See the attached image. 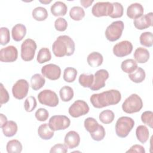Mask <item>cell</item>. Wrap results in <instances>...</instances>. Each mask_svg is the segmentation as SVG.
Returning a JSON list of instances; mask_svg holds the SVG:
<instances>
[{
  "label": "cell",
  "instance_id": "1",
  "mask_svg": "<svg viewBox=\"0 0 153 153\" xmlns=\"http://www.w3.org/2000/svg\"><path fill=\"white\" fill-rule=\"evenodd\" d=\"M121 99V93L117 90H109L100 93L93 94L90 100L96 108H102L110 105L118 104Z\"/></svg>",
  "mask_w": 153,
  "mask_h": 153
},
{
  "label": "cell",
  "instance_id": "2",
  "mask_svg": "<svg viewBox=\"0 0 153 153\" xmlns=\"http://www.w3.org/2000/svg\"><path fill=\"white\" fill-rule=\"evenodd\" d=\"M75 47V42L70 36L60 35L53 43L52 51L56 57L70 56L74 54Z\"/></svg>",
  "mask_w": 153,
  "mask_h": 153
},
{
  "label": "cell",
  "instance_id": "3",
  "mask_svg": "<svg viewBox=\"0 0 153 153\" xmlns=\"http://www.w3.org/2000/svg\"><path fill=\"white\" fill-rule=\"evenodd\" d=\"M134 126V120L128 117H120L115 124V133L117 135L124 138L128 136Z\"/></svg>",
  "mask_w": 153,
  "mask_h": 153
},
{
  "label": "cell",
  "instance_id": "4",
  "mask_svg": "<svg viewBox=\"0 0 153 153\" xmlns=\"http://www.w3.org/2000/svg\"><path fill=\"white\" fill-rule=\"evenodd\" d=\"M143 107L142 99L137 94H132L129 96L123 102L122 109L127 114H133L139 112Z\"/></svg>",
  "mask_w": 153,
  "mask_h": 153
},
{
  "label": "cell",
  "instance_id": "5",
  "mask_svg": "<svg viewBox=\"0 0 153 153\" xmlns=\"http://www.w3.org/2000/svg\"><path fill=\"white\" fill-rule=\"evenodd\" d=\"M124 28V24L123 21L113 22L106 29L105 33L106 38L111 42L118 40L121 36Z\"/></svg>",
  "mask_w": 153,
  "mask_h": 153
},
{
  "label": "cell",
  "instance_id": "6",
  "mask_svg": "<svg viewBox=\"0 0 153 153\" xmlns=\"http://www.w3.org/2000/svg\"><path fill=\"white\" fill-rule=\"evenodd\" d=\"M37 45L32 39H25L21 45V57L26 62L31 61L35 56Z\"/></svg>",
  "mask_w": 153,
  "mask_h": 153
},
{
  "label": "cell",
  "instance_id": "7",
  "mask_svg": "<svg viewBox=\"0 0 153 153\" xmlns=\"http://www.w3.org/2000/svg\"><path fill=\"white\" fill-rule=\"evenodd\" d=\"M40 103L50 107H56L59 104V98L56 93L51 90H44L38 94Z\"/></svg>",
  "mask_w": 153,
  "mask_h": 153
},
{
  "label": "cell",
  "instance_id": "8",
  "mask_svg": "<svg viewBox=\"0 0 153 153\" xmlns=\"http://www.w3.org/2000/svg\"><path fill=\"white\" fill-rule=\"evenodd\" d=\"M71 124L69 118L62 115L52 116L48 121L49 127L54 131L65 130L68 128Z\"/></svg>",
  "mask_w": 153,
  "mask_h": 153
},
{
  "label": "cell",
  "instance_id": "9",
  "mask_svg": "<svg viewBox=\"0 0 153 153\" xmlns=\"http://www.w3.org/2000/svg\"><path fill=\"white\" fill-rule=\"evenodd\" d=\"M89 106L84 100H75L69 108L68 112L74 118H78L87 114L89 112Z\"/></svg>",
  "mask_w": 153,
  "mask_h": 153
},
{
  "label": "cell",
  "instance_id": "10",
  "mask_svg": "<svg viewBox=\"0 0 153 153\" xmlns=\"http://www.w3.org/2000/svg\"><path fill=\"white\" fill-rule=\"evenodd\" d=\"M113 10L112 3L109 2H97L91 8L92 14L97 17L109 16Z\"/></svg>",
  "mask_w": 153,
  "mask_h": 153
},
{
  "label": "cell",
  "instance_id": "11",
  "mask_svg": "<svg viewBox=\"0 0 153 153\" xmlns=\"http://www.w3.org/2000/svg\"><path fill=\"white\" fill-rule=\"evenodd\" d=\"M29 85L28 82L24 79H20L16 81L12 88V93L13 96L19 100L25 97L29 91Z\"/></svg>",
  "mask_w": 153,
  "mask_h": 153
},
{
  "label": "cell",
  "instance_id": "12",
  "mask_svg": "<svg viewBox=\"0 0 153 153\" xmlns=\"http://www.w3.org/2000/svg\"><path fill=\"white\" fill-rule=\"evenodd\" d=\"M133 50L131 42L125 40L116 44L113 47V53L118 57H123L130 54Z\"/></svg>",
  "mask_w": 153,
  "mask_h": 153
},
{
  "label": "cell",
  "instance_id": "13",
  "mask_svg": "<svg viewBox=\"0 0 153 153\" xmlns=\"http://www.w3.org/2000/svg\"><path fill=\"white\" fill-rule=\"evenodd\" d=\"M109 78V73L105 69H100L94 75V82L90 88L93 91H97L105 86V82Z\"/></svg>",
  "mask_w": 153,
  "mask_h": 153
},
{
  "label": "cell",
  "instance_id": "14",
  "mask_svg": "<svg viewBox=\"0 0 153 153\" xmlns=\"http://www.w3.org/2000/svg\"><path fill=\"white\" fill-rule=\"evenodd\" d=\"M18 57V51L16 47L9 45L0 50V60L2 62H13Z\"/></svg>",
  "mask_w": 153,
  "mask_h": 153
},
{
  "label": "cell",
  "instance_id": "15",
  "mask_svg": "<svg viewBox=\"0 0 153 153\" xmlns=\"http://www.w3.org/2000/svg\"><path fill=\"white\" fill-rule=\"evenodd\" d=\"M41 73L44 76L50 80H57L60 76L61 69L57 65L50 63L41 68Z\"/></svg>",
  "mask_w": 153,
  "mask_h": 153
},
{
  "label": "cell",
  "instance_id": "16",
  "mask_svg": "<svg viewBox=\"0 0 153 153\" xmlns=\"http://www.w3.org/2000/svg\"><path fill=\"white\" fill-rule=\"evenodd\" d=\"M153 13L150 12L145 15L136 19L133 21L134 27L139 30L147 29L152 26Z\"/></svg>",
  "mask_w": 153,
  "mask_h": 153
},
{
  "label": "cell",
  "instance_id": "17",
  "mask_svg": "<svg viewBox=\"0 0 153 153\" xmlns=\"http://www.w3.org/2000/svg\"><path fill=\"white\" fill-rule=\"evenodd\" d=\"M65 146L69 149L77 147L80 143V136L75 131H69L66 133L64 139Z\"/></svg>",
  "mask_w": 153,
  "mask_h": 153
},
{
  "label": "cell",
  "instance_id": "18",
  "mask_svg": "<svg viewBox=\"0 0 153 153\" xmlns=\"http://www.w3.org/2000/svg\"><path fill=\"white\" fill-rule=\"evenodd\" d=\"M144 9L140 3L135 2L130 4L127 9V16L132 19H137L143 16Z\"/></svg>",
  "mask_w": 153,
  "mask_h": 153
},
{
  "label": "cell",
  "instance_id": "19",
  "mask_svg": "<svg viewBox=\"0 0 153 153\" xmlns=\"http://www.w3.org/2000/svg\"><path fill=\"white\" fill-rule=\"evenodd\" d=\"M26 33V26L21 23H18L14 25L11 30L13 39L15 41H20L25 36Z\"/></svg>",
  "mask_w": 153,
  "mask_h": 153
},
{
  "label": "cell",
  "instance_id": "20",
  "mask_svg": "<svg viewBox=\"0 0 153 153\" xmlns=\"http://www.w3.org/2000/svg\"><path fill=\"white\" fill-rule=\"evenodd\" d=\"M68 7L67 5L62 1L55 2L50 8L51 14L56 17L63 16L67 13Z\"/></svg>",
  "mask_w": 153,
  "mask_h": 153
},
{
  "label": "cell",
  "instance_id": "21",
  "mask_svg": "<svg viewBox=\"0 0 153 153\" xmlns=\"http://www.w3.org/2000/svg\"><path fill=\"white\" fill-rule=\"evenodd\" d=\"M149 51L143 47L137 48L134 53L133 56L135 61L139 63H145L149 59Z\"/></svg>",
  "mask_w": 153,
  "mask_h": 153
},
{
  "label": "cell",
  "instance_id": "22",
  "mask_svg": "<svg viewBox=\"0 0 153 153\" xmlns=\"http://www.w3.org/2000/svg\"><path fill=\"white\" fill-rule=\"evenodd\" d=\"M103 60L102 55L97 51H93L90 53L87 58L88 64L93 68H96L100 66Z\"/></svg>",
  "mask_w": 153,
  "mask_h": 153
},
{
  "label": "cell",
  "instance_id": "23",
  "mask_svg": "<svg viewBox=\"0 0 153 153\" xmlns=\"http://www.w3.org/2000/svg\"><path fill=\"white\" fill-rule=\"evenodd\" d=\"M2 132L6 137H12L14 136L18 130L17 123L14 121H7L1 128Z\"/></svg>",
  "mask_w": 153,
  "mask_h": 153
},
{
  "label": "cell",
  "instance_id": "24",
  "mask_svg": "<svg viewBox=\"0 0 153 153\" xmlns=\"http://www.w3.org/2000/svg\"><path fill=\"white\" fill-rule=\"evenodd\" d=\"M54 130L48 126V124L44 123L40 125L38 128V134L39 136L44 140H49L54 136Z\"/></svg>",
  "mask_w": 153,
  "mask_h": 153
},
{
  "label": "cell",
  "instance_id": "25",
  "mask_svg": "<svg viewBox=\"0 0 153 153\" xmlns=\"http://www.w3.org/2000/svg\"><path fill=\"white\" fill-rule=\"evenodd\" d=\"M136 135L137 140L140 143H145L149 139V130L145 126L140 125L136 129Z\"/></svg>",
  "mask_w": 153,
  "mask_h": 153
},
{
  "label": "cell",
  "instance_id": "26",
  "mask_svg": "<svg viewBox=\"0 0 153 153\" xmlns=\"http://www.w3.org/2000/svg\"><path fill=\"white\" fill-rule=\"evenodd\" d=\"M45 78L39 74H35L31 77L30 86L33 90H38L45 84Z\"/></svg>",
  "mask_w": 153,
  "mask_h": 153
},
{
  "label": "cell",
  "instance_id": "27",
  "mask_svg": "<svg viewBox=\"0 0 153 153\" xmlns=\"http://www.w3.org/2000/svg\"><path fill=\"white\" fill-rule=\"evenodd\" d=\"M146 74L145 71L140 67H137L134 71L128 74V77L133 82L135 83H140L145 79Z\"/></svg>",
  "mask_w": 153,
  "mask_h": 153
},
{
  "label": "cell",
  "instance_id": "28",
  "mask_svg": "<svg viewBox=\"0 0 153 153\" xmlns=\"http://www.w3.org/2000/svg\"><path fill=\"white\" fill-rule=\"evenodd\" d=\"M137 67V62L132 59H128L123 61L121 65V69L127 74H130L134 72Z\"/></svg>",
  "mask_w": 153,
  "mask_h": 153
},
{
  "label": "cell",
  "instance_id": "29",
  "mask_svg": "<svg viewBox=\"0 0 153 153\" xmlns=\"http://www.w3.org/2000/svg\"><path fill=\"white\" fill-rule=\"evenodd\" d=\"M22 145L17 139H13L7 143L6 149L8 153H20L22 151Z\"/></svg>",
  "mask_w": 153,
  "mask_h": 153
},
{
  "label": "cell",
  "instance_id": "30",
  "mask_svg": "<svg viewBox=\"0 0 153 153\" xmlns=\"http://www.w3.org/2000/svg\"><path fill=\"white\" fill-rule=\"evenodd\" d=\"M32 17L37 21H44L48 17V12L46 8L42 7H37L32 10Z\"/></svg>",
  "mask_w": 153,
  "mask_h": 153
},
{
  "label": "cell",
  "instance_id": "31",
  "mask_svg": "<svg viewBox=\"0 0 153 153\" xmlns=\"http://www.w3.org/2000/svg\"><path fill=\"white\" fill-rule=\"evenodd\" d=\"M51 59V54L50 50L48 48L44 47L39 50L36 58V60L38 63L42 64L45 63L50 61Z\"/></svg>",
  "mask_w": 153,
  "mask_h": 153
},
{
  "label": "cell",
  "instance_id": "32",
  "mask_svg": "<svg viewBox=\"0 0 153 153\" xmlns=\"http://www.w3.org/2000/svg\"><path fill=\"white\" fill-rule=\"evenodd\" d=\"M70 17L75 21H79L85 16L84 9L79 6H75L71 8L69 11Z\"/></svg>",
  "mask_w": 153,
  "mask_h": 153
},
{
  "label": "cell",
  "instance_id": "33",
  "mask_svg": "<svg viewBox=\"0 0 153 153\" xmlns=\"http://www.w3.org/2000/svg\"><path fill=\"white\" fill-rule=\"evenodd\" d=\"M59 95L62 101L69 102L72 100L74 97V90L71 87L65 85L60 88Z\"/></svg>",
  "mask_w": 153,
  "mask_h": 153
},
{
  "label": "cell",
  "instance_id": "34",
  "mask_svg": "<svg viewBox=\"0 0 153 153\" xmlns=\"http://www.w3.org/2000/svg\"><path fill=\"white\" fill-rule=\"evenodd\" d=\"M79 84L85 88H90L94 82V75L82 74L78 78Z\"/></svg>",
  "mask_w": 153,
  "mask_h": 153
},
{
  "label": "cell",
  "instance_id": "35",
  "mask_svg": "<svg viewBox=\"0 0 153 153\" xmlns=\"http://www.w3.org/2000/svg\"><path fill=\"white\" fill-rule=\"evenodd\" d=\"M115 118V115L113 111L109 109H106L102 111L99 116L100 121L105 124L111 123Z\"/></svg>",
  "mask_w": 153,
  "mask_h": 153
},
{
  "label": "cell",
  "instance_id": "36",
  "mask_svg": "<svg viewBox=\"0 0 153 153\" xmlns=\"http://www.w3.org/2000/svg\"><path fill=\"white\" fill-rule=\"evenodd\" d=\"M77 71L75 68L68 67L63 71V79L67 82H73L76 77Z\"/></svg>",
  "mask_w": 153,
  "mask_h": 153
},
{
  "label": "cell",
  "instance_id": "37",
  "mask_svg": "<svg viewBox=\"0 0 153 153\" xmlns=\"http://www.w3.org/2000/svg\"><path fill=\"white\" fill-rule=\"evenodd\" d=\"M152 39L153 35L151 32H143L139 37L140 44L147 47H151L152 46Z\"/></svg>",
  "mask_w": 153,
  "mask_h": 153
},
{
  "label": "cell",
  "instance_id": "38",
  "mask_svg": "<svg viewBox=\"0 0 153 153\" xmlns=\"http://www.w3.org/2000/svg\"><path fill=\"white\" fill-rule=\"evenodd\" d=\"M84 126L85 130L90 133H91L97 128L99 124L94 118L88 117L84 120Z\"/></svg>",
  "mask_w": 153,
  "mask_h": 153
},
{
  "label": "cell",
  "instance_id": "39",
  "mask_svg": "<svg viewBox=\"0 0 153 153\" xmlns=\"http://www.w3.org/2000/svg\"><path fill=\"white\" fill-rule=\"evenodd\" d=\"M112 5H113V10L109 17L113 19L120 18L122 17L124 13V8L121 4L118 2H115L112 3Z\"/></svg>",
  "mask_w": 153,
  "mask_h": 153
},
{
  "label": "cell",
  "instance_id": "40",
  "mask_svg": "<svg viewBox=\"0 0 153 153\" xmlns=\"http://www.w3.org/2000/svg\"><path fill=\"white\" fill-rule=\"evenodd\" d=\"M91 138L96 141H100L103 140L105 136L106 132L103 126L100 125L98 126L97 128L91 133H90Z\"/></svg>",
  "mask_w": 153,
  "mask_h": 153
},
{
  "label": "cell",
  "instance_id": "41",
  "mask_svg": "<svg viewBox=\"0 0 153 153\" xmlns=\"http://www.w3.org/2000/svg\"><path fill=\"white\" fill-rule=\"evenodd\" d=\"M10 41V30L6 27L0 28V44L2 45L7 44Z\"/></svg>",
  "mask_w": 153,
  "mask_h": 153
},
{
  "label": "cell",
  "instance_id": "42",
  "mask_svg": "<svg viewBox=\"0 0 153 153\" xmlns=\"http://www.w3.org/2000/svg\"><path fill=\"white\" fill-rule=\"evenodd\" d=\"M37 102L36 99L33 96L28 97L25 101L24 108L26 112H32L36 107Z\"/></svg>",
  "mask_w": 153,
  "mask_h": 153
},
{
  "label": "cell",
  "instance_id": "43",
  "mask_svg": "<svg viewBox=\"0 0 153 153\" xmlns=\"http://www.w3.org/2000/svg\"><path fill=\"white\" fill-rule=\"evenodd\" d=\"M141 120L146 125L150 128L153 127V112L151 111L143 112L141 115Z\"/></svg>",
  "mask_w": 153,
  "mask_h": 153
},
{
  "label": "cell",
  "instance_id": "44",
  "mask_svg": "<svg viewBox=\"0 0 153 153\" xmlns=\"http://www.w3.org/2000/svg\"><path fill=\"white\" fill-rule=\"evenodd\" d=\"M54 27L57 30L63 32L67 29V21L64 18L59 17L54 22Z\"/></svg>",
  "mask_w": 153,
  "mask_h": 153
},
{
  "label": "cell",
  "instance_id": "45",
  "mask_svg": "<svg viewBox=\"0 0 153 153\" xmlns=\"http://www.w3.org/2000/svg\"><path fill=\"white\" fill-rule=\"evenodd\" d=\"M36 118L39 121H46L49 116V113L48 111L45 108H39L35 114Z\"/></svg>",
  "mask_w": 153,
  "mask_h": 153
},
{
  "label": "cell",
  "instance_id": "46",
  "mask_svg": "<svg viewBox=\"0 0 153 153\" xmlns=\"http://www.w3.org/2000/svg\"><path fill=\"white\" fill-rule=\"evenodd\" d=\"M10 99L9 94L7 90L4 88L3 84H0V105L2 106V104L6 103L8 102Z\"/></svg>",
  "mask_w": 153,
  "mask_h": 153
},
{
  "label": "cell",
  "instance_id": "47",
  "mask_svg": "<svg viewBox=\"0 0 153 153\" xmlns=\"http://www.w3.org/2000/svg\"><path fill=\"white\" fill-rule=\"evenodd\" d=\"M68 148L65 146V145H63L61 143H58L54 145L51 147L50 152H60V153H66L68 152Z\"/></svg>",
  "mask_w": 153,
  "mask_h": 153
},
{
  "label": "cell",
  "instance_id": "48",
  "mask_svg": "<svg viewBox=\"0 0 153 153\" xmlns=\"http://www.w3.org/2000/svg\"><path fill=\"white\" fill-rule=\"evenodd\" d=\"M126 152H137V153H145V150L142 145H133Z\"/></svg>",
  "mask_w": 153,
  "mask_h": 153
},
{
  "label": "cell",
  "instance_id": "49",
  "mask_svg": "<svg viewBox=\"0 0 153 153\" xmlns=\"http://www.w3.org/2000/svg\"><path fill=\"white\" fill-rule=\"evenodd\" d=\"M94 1L93 0H81L80 3L84 8L89 7Z\"/></svg>",
  "mask_w": 153,
  "mask_h": 153
},
{
  "label": "cell",
  "instance_id": "50",
  "mask_svg": "<svg viewBox=\"0 0 153 153\" xmlns=\"http://www.w3.org/2000/svg\"><path fill=\"white\" fill-rule=\"evenodd\" d=\"M7 118L5 115L3 114H0V127L2 128V126L7 123Z\"/></svg>",
  "mask_w": 153,
  "mask_h": 153
},
{
  "label": "cell",
  "instance_id": "51",
  "mask_svg": "<svg viewBox=\"0 0 153 153\" xmlns=\"http://www.w3.org/2000/svg\"><path fill=\"white\" fill-rule=\"evenodd\" d=\"M39 2L42 4H48L49 3H50L51 2V0H45V1H41L40 0Z\"/></svg>",
  "mask_w": 153,
  "mask_h": 153
}]
</instances>
